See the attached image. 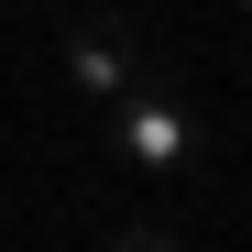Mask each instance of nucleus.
I'll return each instance as SVG.
<instances>
[{
    "label": "nucleus",
    "instance_id": "nucleus-2",
    "mask_svg": "<svg viewBox=\"0 0 252 252\" xmlns=\"http://www.w3.org/2000/svg\"><path fill=\"white\" fill-rule=\"evenodd\" d=\"M66 77H77L88 99H121V88L143 77V44H132L121 22H77V33H66Z\"/></svg>",
    "mask_w": 252,
    "mask_h": 252
},
{
    "label": "nucleus",
    "instance_id": "nucleus-4",
    "mask_svg": "<svg viewBox=\"0 0 252 252\" xmlns=\"http://www.w3.org/2000/svg\"><path fill=\"white\" fill-rule=\"evenodd\" d=\"M241 11H252V0H241Z\"/></svg>",
    "mask_w": 252,
    "mask_h": 252
},
{
    "label": "nucleus",
    "instance_id": "nucleus-1",
    "mask_svg": "<svg viewBox=\"0 0 252 252\" xmlns=\"http://www.w3.org/2000/svg\"><path fill=\"white\" fill-rule=\"evenodd\" d=\"M110 110H121V154H132V164H187V154H197V121L176 110V88H164L154 66H143Z\"/></svg>",
    "mask_w": 252,
    "mask_h": 252
},
{
    "label": "nucleus",
    "instance_id": "nucleus-3",
    "mask_svg": "<svg viewBox=\"0 0 252 252\" xmlns=\"http://www.w3.org/2000/svg\"><path fill=\"white\" fill-rule=\"evenodd\" d=\"M110 252H176V241H164V230H121Z\"/></svg>",
    "mask_w": 252,
    "mask_h": 252
}]
</instances>
